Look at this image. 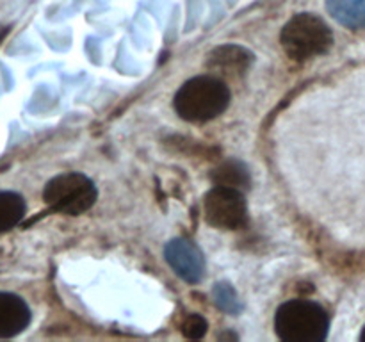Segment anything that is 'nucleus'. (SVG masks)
Segmentation results:
<instances>
[{
  "mask_svg": "<svg viewBox=\"0 0 365 342\" xmlns=\"http://www.w3.org/2000/svg\"><path fill=\"white\" fill-rule=\"evenodd\" d=\"M282 48L291 59L309 61L323 56L334 45V32L314 13L294 14L280 32Z\"/></svg>",
  "mask_w": 365,
  "mask_h": 342,
  "instance_id": "7ed1b4c3",
  "label": "nucleus"
},
{
  "mask_svg": "<svg viewBox=\"0 0 365 342\" xmlns=\"http://www.w3.org/2000/svg\"><path fill=\"white\" fill-rule=\"evenodd\" d=\"M252 63L253 53L248 48L239 45L216 46L207 56V68L220 75V77L227 78H237L245 75V71L252 66Z\"/></svg>",
  "mask_w": 365,
  "mask_h": 342,
  "instance_id": "0eeeda50",
  "label": "nucleus"
},
{
  "mask_svg": "<svg viewBox=\"0 0 365 342\" xmlns=\"http://www.w3.org/2000/svg\"><path fill=\"white\" fill-rule=\"evenodd\" d=\"M7 32H9V27H0V41H2V39L6 38Z\"/></svg>",
  "mask_w": 365,
  "mask_h": 342,
  "instance_id": "4468645a",
  "label": "nucleus"
},
{
  "mask_svg": "<svg viewBox=\"0 0 365 342\" xmlns=\"http://www.w3.org/2000/svg\"><path fill=\"white\" fill-rule=\"evenodd\" d=\"M171 269L187 284H198L205 276V259L196 244L187 239H171L164 248Z\"/></svg>",
  "mask_w": 365,
  "mask_h": 342,
  "instance_id": "423d86ee",
  "label": "nucleus"
},
{
  "mask_svg": "<svg viewBox=\"0 0 365 342\" xmlns=\"http://www.w3.org/2000/svg\"><path fill=\"white\" fill-rule=\"evenodd\" d=\"M27 212V203L20 192L0 191V234L13 230Z\"/></svg>",
  "mask_w": 365,
  "mask_h": 342,
  "instance_id": "9d476101",
  "label": "nucleus"
},
{
  "mask_svg": "<svg viewBox=\"0 0 365 342\" xmlns=\"http://www.w3.org/2000/svg\"><path fill=\"white\" fill-rule=\"evenodd\" d=\"M360 341H362V342H365V326H364L362 333H360Z\"/></svg>",
  "mask_w": 365,
  "mask_h": 342,
  "instance_id": "2eb2a0df",
  "label": "nucleus"
},
{
  "mask_svg": "<svg viewBox=\"0 0 365 342\" xmlns=\"http://www.w3.org/2000/svg\"><path fill=\"white\" fill-rule=\"evenodd\" d=\"M210 178L216 185H227V187L235 189H248L250 184H252L248 167L235 159L225 160L223 164H220L210 173Z\"/></svg>",
  "mask_w": 365,
  "mask_h": 342,
  "instance_id": "9b49d317",
  "label": "nucleus"
},
{
  "mask_svg": "<svg viewBox=\"0 0 365 342\" xmlns=\"http://www.w3.org/2000/svg\"><path fill=\"white\" fill-rule=\"evenodd\" d=\"M334 20L348 28H365V0H327Z\"/></svg>",
  "mask_w": 365,
  "mask_h": 342,
  "instance_id": "1a4fd4ad",
  "label": "nucleus"
},
{
  "mask_svg": "<svg viewBox=\"0 0 365 342\" xmlns=\"http://www.w3.org/2000/svg\"><path fill=\"white\" fill-rule=\"evenodd\" d=\"M207 321L198 314H191L182 323V333L187 338H202L207 333Z\"/></svg>",
  "mask_w": 365,
  "mask_h": 342,
  "instance_id": "ddd939ff",
  "label": "nucleus"
},
{
  "mask_svg": "<svg viewBox=\"0 0 365 342\" xmlns=\"http://www.w3.org/2000/svg\"><path fill=\"white\" fill-rule=\"evenodd\" d=\"M212 299L223 312L232 314V316H237L242 309L237 292H235V289L232 287L230 284H227V281H221V284L214 285Z\"/></svg>",
  "mask_w": 365,
  "mask_h": 342,
  "instance_id": "f8f14e48",
  "label": "nucleus"
},
{
  "mask_svg": "<svg viewBox=\"0 0 365 342\" xmlns=\"http://www.w3.org/2000/svg\"><path fill=\"white\" fill-rule=\"evenodd\" d=\"M230 89L216 75H200L182 84L173 105L178 116L191 123H205L227 110Z\"/></svg>",
  "mask_w": 365,
  "mask_h": 342,
  "instance_id": "f257e3e1",
  "label": "nucleus"
},
{
  "mask_svg": "<svg viewBox=\"0 0 365 342\" xmlns=\"http://www.w3.org/2000/svg\"><path fill=\"white\" fill-rule=\"evenodd\" d=\"M98 198L96 185L82 173H63L53 177L43 189V200L56 212L78 216L91 209Z\"/></svg>",
  "mask_w": 365,
  "mask_h": 342,
  "instance_id": "20e7f679",
  "label": "nucleus"
},
{
  "mask_svg": "<svg viewBox=\"0 0 365 342\" xmlns=\"http://www.w3.org/2000/svg\"><path fill=\"white\" fill-rule=\"evenodd\" d=\"M205 221L220 230H239L248 223V205L241 189L216 185L203 202Z\"/></svg>",
  "mask_w": 365,
  "mask_h": 342,
  "instance_id": "39448f33",
  "label": "nucleus"
},
{
  "mask_svg": "<svg viewBox=\"0 0 365 342\" xmlns=\"http://www.w3.org/2000/svg\"><path fill=\"white\" fill-rule=\"evenodd\" d=\"M274 330L285 342H321L328 337L330 319L327 310L310 299H291L280 305Z\"/></svg>",
  "mask_w": 365,
  "mask_h": 342,
  "instance_id": "f03ea898",
  "label": "nucleus"
},
{
  "mask_svg": "<svg viewBox=\"0 0 365 342\" xmlns=\"http://www.w3.org/2000/svg\"><path fill=\"white\" fill-rule=\"evenodd\" d=\"M31 321V309L24 298L13 292H0V338L18 337Z\"/></svg>",
  "mask_w": 365,
  "mask_h": 342,
  "instance_id": "6e6552de",
  "label": "nucleus"
}]
</instances>
